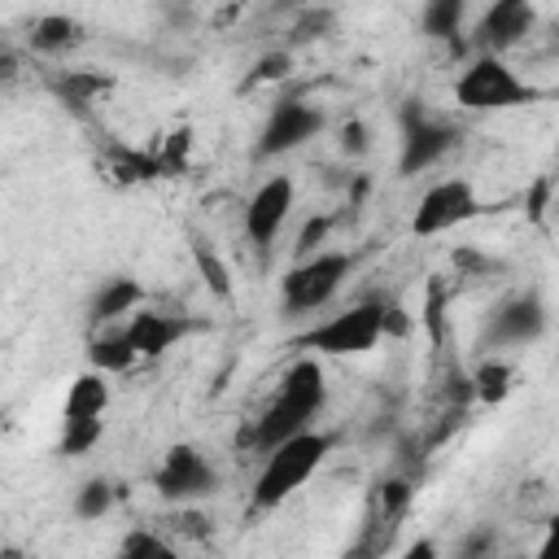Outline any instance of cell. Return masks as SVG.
<instances>
[{
  "mask_svg": "<svg viewBox=\"0 0 559 559\" xmlns=\"http://www.w3.org/2000/svg\"><path fill=\"white\" fill-rule=\"evenodd\" d=\"M323 406H328V376H323L319 358L306 354V358H297V362L284 371L275 397H271L266 411L253 419V432H249V437L240 432V441H249L258 454H266V450H275L280 441H288V437L314 428V415H319Z\"/></svg>",
  "mask_w": 559,
  "mask_h": 559,
  "instance_id": "obj_1",
  "label": "cell"
},
{
  "mask_svg": "<svg viewBox=\"0 0 559 559\" xmlns=\"http://www.w3.org/2000/svg\"><path fill=\"white\" fill-rule=\"evenodd\" d=\"M332 445H336L332 432L306 428V432L280 441L275 450H266V454H262V467H258V476H253L249 511L262 515V511H275L280 502H288V498L323 467V459L332 454Z\"/></svg>",
  "mask_w": 559,
  "mask_h": 559,
  "instance_id": "obj_2",
  "label": "cell"
},
{
  "mask_svg": "<svg viewBox=\"0 0 559 559\" xmlns=\"http://www.w3.org/2000/svg\"><path fill=\"white\" fill-rule=\"evenodd\" d=\"M533 100H542V92L528 79H520L498 52H476L454 79V105L467 114H502Z\"/></svg>",
  "mask_w": 559,
  "mask_h": 559,
  "instance_id": "obj_3",
  "label": "cell"
},
{
  "mask_svg": "<svg viewBox=\"0 0 559 559\" xmlns=\"http://www.w3.org/2000/svg\"><path fill=\"white\" fill-rule=\"evenodd\" d=\"M358 258L345 253V249H319L310 258H297V266L284 271L280 280V297H284V310L288 314H310V310H323L341 284L354 275Z\"/></svg>",
  "mask_w": 559,
  "mask_h": 559,
  "instance_id": "obj_4",
  "label": "cell"
},
{
  "mask_svg": "<svg viewBox=\"0 0 559 559\" xmlns=\"http://www.w3.org/2000/svg\"><path fill=\"white\" fill-rule=\"evenodd\" d=\"M384 336H389L384 332V301H358V306L306 328L297 336V345L310 354H323V358H358V354L376 349Z\"/></svg>",
  "mask_w": 559,
  "mask_h": 559,
  "instance_id": "obj_5",
  "label": "cell"
},
{
  "mask_svg": "<svg viewBox=\"0 0 559 559\" xmlns=\"http://www.w3.org/2000/svg\"><path fill=\"white\" fill-rule=\"evenodd\" d=\"M397 122H402V148H397V170L402 175H424V170L441 166L463 140V131L450 118L432 114L424 100H402Z\"/></svg>",
  "mask_w": 559,
  "mask_h": 559,
  "instance_id": "obj_6",
  "label": "cell"
},
{
  "mask_svg": "<svg viewBox=\"0 0 559 559\" xmlns=\"http://www.w3.org/2000/svg\"><path fill=\"white\" fill-rule=\"evenodd\" d=\"M546 328H550V310H546L542 293L537 288H515L489 310V319L480 328V349L485 354L489 349H524V345L542 341Z\"/></svg>",
  "mask_w": 559,
  "mask_h": 559,
  "instance_id": "obj_7",
  "label": "cell"
},
{
  "mask_svg": "<svg viewBox=\"0 0 559 559\" xmlns=\"http://www.w3.org/2000/svg\"><path fill=\"white\" fill-rule=\"evenodd\" d=\"M480 214H485V201L476 197V183L467 175H445V179L424 188V197L411 214V231L415 236H441V231H454Z\"/></svg>",
  "mask_w": 559,
  "mask_h": 559,
  "instance_id": "obj_8",
  "label": "cell"
},
{
  "mask_svg": "<svg viewBox=\"0 0 559 559\" xmlns=\"http://www.w3.org/2000/svg\"><path fill=\"white\" fill-rule=\"evenodd\" d=\"M153 489H157L166 502H175V507L201 502V498H210V493L218 489V467H214L192 441H175V445L162 454L157 472H153Z\"/></svg>",
  "mask_w": 559,
  "mask_h": 559,
  "instance_id": "obj_9",
  "label": "cell"
},
{
  "mask_svg": "<svg viewBox=\"0 0 559 559\" xmlns=\"http://www.w3.org/2000/svg\"><path fill=\"white\" fill-rule=\"evenodd\" d=\"M323 127H328V118H323V109H319L314 100H306V96H284V100L271 105V114H266V122H262V131H258L253 157H262V162H266V157H284V153L301 148L306 140H314Z\"/></svg>",
  "mask_w": 559,
  "mask_h": 559,
  "instance_id": "obj_10",
  "label": "cell"
},
{
  "mask_svg": "<svg viewBox=\"0 0 559 559\" xmlns=\"http://www.w3.org/2000/svg\"><path fill=\"white\" fill-rule=\"evenodd\" d=\"M293 205H297V183H293V175H271L266 183L253 188V197L245 201V236L253 240L258 253L271 249V240H275L280 227L288 223Z\"/></svg>",
  "mask_w": 559,
  "mask_h": 559,
  "instance_id": "obj_11",
  "label": "cell"
},
{
  "mask_svg": "<svg viewBox=\"0 0 559 559\" xmlns=\"http://www.w3.org/2000/svg\"><path fill=\"white\" fill-rule=\"evenodd\" d=\"M537 26V9L533 0H489V9L480 13V22L472 26V48L476 52H498L507 57L511 48H520Z\"/></svg>",
  "mask_w": 559,
  "mask_h": 559,
  "instance_id": "obj_12",
  "label": "cell"
},
{
  "mask_svg": "<svg viewBox=\"0 0 559 559\" xmlns=\"http://www.w3.org/2000/svg\"><path fill=\"white\" fill-rule=\"evenodd\" d=\"M192 323L179 314H162V310H135L127 314V336L135 345L140 358H162L179 336H188Z\"/></svg>",
  "mask_w": 559,
  "mask_h": 559,
  "instance_id": "obj_13",
  "label": "cell"
},
{
  "mask_svg": "<svg viewBox=\"0 0 559 559\" xmlns=\"http://www.w3.org/2000/svg\"><path fill=\"white\" fill-rule=\"evenodd\" d=\"M140 301H144V284H140V280H131V275H109V280H100V288L92 293L87 319H92V328H105V323H118V319L135 314Z\"/></svg>",
  "mask_w": 559,
  "mask_h": 559,
  "instance_id": "obj_14",
  "label": "cell"
},
{
  "mask_svg": "<svg viewBox=\"0 0 559 559\" xmlns=\"http://www.w3.org/2000/svg\"><path fill=\"white\" fill-rule=\"evenodd\" d=\"M83 39H87V31H83V22L70 17V13H44V17L31 22V35H26L31 52H39V57H66V52H74Z\"/></svg>",
  "mask_w": 559,
  "mask_h": 559,
  "instance_id": "obj_15",
  "label": "cell"
},
{
  "mask_svg": "<svg viewBox=\"0 0 559 559\" xmlns=\"http://www.w3.org/2000/svg\"><path fill=\"white\" fill-rule=\"evenodd\" d=\"M114 402V389H109V371H83L70 380V393H66V406H61V419H105Z\"/></svg>",
  "mask_w": 559,
  "mask_h": 559,
  "instance_id": "obj_16",
  "label": "cell"
},
{
  "mask_svg": "<svg viewBox=\"0 0 559 559\" xmlns=\"http://www.w3.org/2000/svg\"><path fill=\"white\" fill-rule=\"evenodd\" d=\"M135 358H140V354H135V345H131V336H127V323H122V328L105 323V328L87 341V362H92L96 371L118 376V371H131Z\"/></svg>",
  "mask_w": 559,
  "mask_h": 559,
  "instance_id": "obj_17",
  "label": "cell"
},
{
  "mask_svg": "<svg viewBox=\"0 0 559 559\" xmlns=\"http://www.w3.org/2000/svg\"><path fill=\"white\" fill-rule=\"evenodd\" d=\"M511 384H515V367H511L502 354H485V358L476 362V371H472V397L485 402V406L507 402Z\"/></svg>",
  "mask_w": 559,
  "mask_h": 559,
  "instance_id": "obj_18",
  "label": "cell"
},
{
  "mask_svg": "<svg viewBox=\"0 0 559 559\" xmlns=\"http://www.w3.org/2000/svg\"><path fill=\"white\" fill-rule=\"evenodd\" d=\"M463 17H467V0H424L419 4V31L437 44H454L463 35Z\"/></svg>",
  "mask_w": 559,
  "mask_h": 559,
  "instance_id": "obj_19",
  "label": "cell"
},
{
  "mask_svg": "<svg viewBox=\"0 0 559 559\" xmlns=\"http://www.w3.org/2000/svg\"><path fill=\"white\" fill-rule=\"evenodd\" d=\"M192 266L197 275L205 280V288L218 297V301H231L236 297V284H231V266L223 262V253L205 240V236H192Z\"/></svg>",
  "mask_w": 559,
  "mask_h": 559,
  "instance_id": "obj_20",
  "label": "cell"
},
{
  "mask_svg": "<svg viewBox=\"0 0 559 559\" xmlns=\"http://www.w3.org/2000/svg\"><path fill=\"white\" fill-rule=\"evenodd\" d=\"M52 92L74 105V109H87L100 92H109V74H92V70H70V74H57L52 79Z\"/></svg>",
  "mask_w": 559,
  "mask_h": 559,
  "instance_id": "obj_21",
  "label": "cell"
},
{
  "mask_svg": "<svg viewBox=\"0 0 559 559\" xmlns=\"http://www.w3.org/2000/svg\"><path fill=\"white\" fill-rule=\"evenodd\" d=\"M114 502H118V489L105 476H92L74 489V515L79 520H105L114 511Z\"/></svg>",
  "mask_w": 559,
  "mask_h": 559,
  "instance_id": "obj_22",
  "label": "cell"
},
{
  "mask_svg": "<svg viewBox=\"0 0 559 559\" xmlns=\"http://www.w3.org/2000/svg\"><path fill=\"white\" fill-rule=\"evenodd\" d=\"M105 432V419H61V454H87Z\"/></svg>",
  "mask_w": 559,
  "mask_h": 559,
  "instance_id": "obj_23",
  "label": "cell"
},
{
  "mask_svg": "<svg viewBox=\"0 0 559 559\" xmlns=\"http://www.w3.org/2000/svg\"><path fill=\"white\" fill-rule=\"evenodd\" d=\"M188 148H192V131H188V127L170 131V135L162 140V148H157L162 175H175V170H183V166H188Z\"/></svg>",
  "mask_w": 559,
  "mask_h": 559,
  "instance_id": "obj_24",
  "label": "cell"
},
{
  "mask_svg": "<svg viewBox=\"0 0 559 559\" xmlns=\"http://www.w3.org/2000/svg\"><path fill=\"white\" fill-rule=\"evenodd\" d=\"M122 555H131V559H140V555H170V542L166 537H157L153 528H131L127 537H122V546H118Z\"/></svg>",
  "mask_w": 559,
  "mask_h": 559,
  "instance_id": "obj_25",
  "label": "cell"
},
{
  "mask_svg": "<svg viewBox=\"0 0 559 559\" xmlns=\"http://www.w3.org/2000/svg\"><path fill=\"white\" fill-rule=\"evenodd\" d=\"M288 66H293V52L284 48V52H266L258 66H253V74L245 79V87H258V83H275V79H284L288 74Z\"/></svg>",
  "mask_w": 559,
  "mask_h": 559,
  "instance_id": "obj_26",
  "label": "cell"
},
{
  "mask_svg": "<svg viewBox=\"0 0 559 559\" xmlns=\"http://www.w3.org/2000/svg\"><path fill=\"white\" fill-rule=\"evenodd\" d=\"M328 231H332V214H314V218L301 227V236H297V258L319 253V245L328 240Z\"/></svg>",
  "mask_w": 559,
  "mask_h": 559,
  "instance_id": "obj_27",
  "label": "cell"
},
{
  "mask_svg": "<svg viewBox=\"0 0 559 559\" xmlns=\"http://www.w3.org/2000/svg\"><path fill=\"white\" fill-rule=\"evenodd\" d=\"M367 148H371L367 122H362V118H349V122L341 127V153H345V157H362Z\"/></svg>",
  "mask_w": 559,
  "mask_h": 559,
  "instance_id": "obj_28",
  "label": "cell"
},
{
  "mask_svg": "<svg viewBox=\"0 0 559 559\" xmlns=\"http://www.w3.org/2000/svg\"><path fill=\"white\" fill-rule=\"evenodd\" d=\"M328 26H332V13H328V9H319V13L310 9V13H306V17L297 22V26H293V44H306V39H319V35H323Z\"/></svg>",
  "mask_w": 559,
  "mask_h": 559,
  "instance_id": "obj_29",
  "label": "cell"
},
{
  "mask_svg": "<svg viewBox=\"0 0 559 559\" xmlns=\"http://www.w3.org/2000/svg\"><path fill=\"white\" fill-rule=\"evenodd\" d=\"M179 533H188V537H210V520L201 515V511H192V502H183V507H175V520H170Z\"/></svg>",
  "mask_w": 559,
  "mask_h": 559,
  "instance_id": "obj_30",
  "label": "cell"
},
{
  "mask_svg": "<svg viewBox=\"0 0 559 559\" xmlns=\"http://www.w3.org/2000/svg\"><path fill=\"white\" fill-rule=\"evenodd\" d=\"M537 555H542V559H559V511L546 520V537H542Z\"/></svg>",
  "mask_w": 559,
  "mask_h": 559,
  "instance_id": "obj_31",
  "label": "cell"
},
{
  "mask_svg": "<svg viewBox=\"0 0 559 559\" xmlns=\"http://www.w3.org/2000/svg\"><path fill=\"white\" fill-rule=\"evenodd\" d=\"M162 9H166V17H170V22L179 17V26H188V22H192V4H188V0H162Z\"/></svg>",
  "mask_w": 559,
  "mask_h": 559,
  "instance_id": "obj_32",
  "label": "cell"
},
{
  "mask_svg": "<svg viewBox=\"0 0 559 559\" xmlns=\"http://www.w3.org/2000/svg\"><path fill=\"white\" fill-rule=\"evenodd\" d=\"M288 4H306V0H275V9H288Z\"/></svg>",
  "mask_w": 559,
  "mask_h": 559,
  "instance_id": "obj_33",
  "label": "cell"
}]
</instances>
